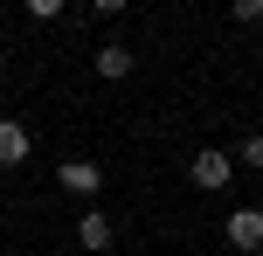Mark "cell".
I'll return each instance as SVG.
<instances>
[{
  "mask_svg": "<svg viewBox=\"0 0 263 256\" xmlns=\"http://www.w3.org/2000/svg\"><path fill=\"white\" fill-rule=\"evenodd\" d=\"M21 160H28V125L0 118V166H21Z\"/></svg>",
  "mask_w": 263,
  "mask_h": 256,
  "instance_id": "cell-5",
  "label": "cell"
},
{
  "mask_svg": "<svg viewBox=\"0 0 263 256\" xmlns=\"http://www.w3.org/2000/svg\"><path fill=\"white\" fill-rule=\"evenodd\" d=\"M187 180H194L201 194H222L229 180H236V160H229V152H215V146H208V152H194V166H187Z\"/></svg>",
  "mask_w": 263,
  "mask_h": 256,
  "instance_id": "cell-1",
  "label": "cell"
},
{
  "mask_svg": "<svg viewBox=\"0 0 263 256\" xmlns=\"http://www.w3.org/2000/svg\"><path fill=\"white\" fill-rule=\"evenodd\" d=\"M55 180H63L69 194H97V187H104V166H90V160H63V166H55Z\"/></svg>",
  "mask_w": 263,
  "mask_h": 256,
  "instance_id": "cell-3",
  "label": "cell"
},
{
  "mask_svg": "<svg viewBox=\"0 0 263 256\" xmlns=\"http://www.w3.org/2000/svg\"><path fill=\"white\" fill-rule=\"evenodd\" d=\"M0 69H7V42H0Z\"/></svg>",
  "mask_w": 263,
  "mask_h": 256,
  "instance_id": "cell-8",
  "label": "cell"
},
{
  "mask_svg": "<svg viewBox=\"0 0 263 256\" xmlns=\"http://www.w3.org/2000/svg\"><path fill=\"white\" fill-rule=\"evenodd\" d=\"M222 229H229V249H242V256H250V249H263V208H236Z\"/></svg>",
  "mask_w": 263,
  "mask_h": 256,
  "instance_id": "cell-2",
  "label": "cell"
},
{
  "mask_svg": "<svg viewBox=\"0 0 263 256\" xmlns=\"http://www.w3.org/2000/svg\"><path fill=\"white\" fill-rule=\"evenodd\" d=\"M77 243H83V249H111V222L97 215V208H90V215H77Z\"/></svg>",
  "mask_w": 263,
  "mask_h": 256,
  "instance_id": "cell-6",
  "label": "cell"
},
{
  "mask_svg": "<svg viewBox=\"0 0 263 256\" xmlns=\"http://www.w3.org/2000/svg\"><path fill=\"white\" fill-rule=\"evenodd\" d=\"M97 76H104V83H125L132 76V49H125V42H104V49H97Z\"/></svg>",
  "mask_w": 263,
  "mask_h": 256,
  "instance_id": "cell-4",
  "label": "cell"
},
{
  "mask_svg": "<svg viewBox=\"0 0 263 256\" xmlns=\"http://www.w3.org/2000/svg\"><path fill=\"white\" fill-rule=\"evenodd\" d=\"M236 160H242V166H256V173H263V132H250V139H242V152H236Z\"/></svg>",
  "mask_w": 263,
  "mask_h": 256,
  "instance_id": "cell-7",
  "label": "cell"
}]
</instances>
